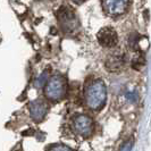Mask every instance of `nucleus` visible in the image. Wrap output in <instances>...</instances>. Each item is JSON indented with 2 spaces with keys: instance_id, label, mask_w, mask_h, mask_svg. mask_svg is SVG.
Instances as JSON below:
<instances>
[{
  "instance_id": "9d476101",
  "label": "nucleus",
  "mask_w": 151,
  "mask_h": 151,
  "mask_svg": "<svg viewBox=\"0 0 151 151\" xmlns=\"http://www.w3.org/2000/svg\"><path fill=\"white\" fill-rule=\"evenodd\" d=\"M50 150H70V148L69 147H66V145H52V147H50L49 148Z\"/></svg>"
},
{
  "instance_id": "f03ea898",
  "label": "nucleus",
  "mask_w": 151,
  "mask_h": 151,
  "mask_svg": "<svg viewBox=\"0 0 151 151\" xmlns=\"http://www.w3.org/2000/svg\"><path fill=\"white\" fill-rule=\"evenodd\" d=\"M45 97L51 101H58L65 97L66 93V81L59 75L49 78L45 89Z\"/></svg>"
},
{
  "instance_id": "20e7f679",
  "label": "nucleus",
  "mask_w": 151,
  "mask_h": 151,
  "mask_svg": "<svg viewBox=\"0 0 151 151\" xmlns=\"http://www.w3.org/2000/svg\"><path fill=\"white\" fill-rule=\"evenodd\" d=\"M58 21L61 27L66 32H72L78 26V19L75 12L67 7H61L58 12Z\"/></svg>"
},
{
  "instance_id": "f257e3e1",
  "label": "nucleus",
  "mask_w": 151,
  "mask_h": 151,
  "mask_svg": "<svg viewBox=\"0 0 151 151\" xmlns=\"http://www.w3.org/2000/svg\"><path fill=\"white\" fill-rule=\"evenodd\" d=\"M85 102L92 110H100L105 106L107 100V89L105 83L99 80H92L85 86L84 91Z\"/></svg>"
},
{
  "instance_id": "0eeeda50",
  "label": "nucleus",
  "mask_w": 151,
  "mask_h": 151,
  "mask_svg": "<svg viewBox=\"0 0 151 151\" xmlns=\"http://www.w3.org/2000/svg\"><path fill=\"white\" fill-rule=\"evenodd\" d=\"M48 111V106L45 100L41 98L33 100L30 104V113L31 117L34 122H41Z\"/></svg>"
},
{
  "instance_id": "7ed1b4c3",
  "label": "nucleus",
  "mask_w": 151,
  "mask_h": 151,
  "mask_svg": "<svg viewBox=\"0 0 151 151\" xmlns=\"http://www.w3.org/2000/svg\"><path fill=\"white\" fill-rule=\"evenodd\" d=\"M72 127L76 134L89 136L93 131V121L86 115H75L72 119Z\"/></svg>"
},
{
  "instance_id": "9b49d317",
  "label": "nucleus",
  "mask_w": 151,
  "mask_h": 151,
  "mask_svg": "<svg viewBox=\"0 0 151 151\" xmlns=\"http://www.w3.org/2000/svg\"><path fill=\"white\" fill-rule=\"evenodd\" d=\"M132 144H133L132 141H129V142H126V143L124 144L121 149L122 150H131V149H132Z\"/></svg>"
},
{
  "instance_id": "1a4fd4ad",
  "label": "nucleus",
  "mask_w": 151,
  "mask_h": 151,
  "mask_svg": "<svg viewBox=\"0 0 151 151\" xmlns=\"http://www.w3.org/2000/svg\"><path fill=\"white\" fill-rule=\"evenodd\" d=\"M47 78H48V74L45 73V74H41V75L39 76V78L35 81V85L38 86V88H42L43 86V84L47 82Z\"/></svg>"
},
{
  "instance_id": "423d86ee",
  "label": "nucleus",
  "mask_w": 151,
  "mask_h": 151,
  "mask_svg": "<svg viewBox=\"0 0 151 151\" xmlns=\"http://www.w3.org/2000/svg\"><path fill=\"white\" fill-rule=\"evenodd\" d=\"M97 38H98L99 43L106 48H113L117 45V41H118L116 31L110 27H105L99 31Z\"/></svg>"
},
{
  "instance_id": "6e6552de",
  "label": "nucleus",
  "mask_w": 151,
  "mask_h": 151,
  "mask_svg": "<svg viewBox=\"0 0 151 151\" xmlns=\"http://www.w3.org/2000/svg\"><path fill=\"white\" fill-rule=\"evenodd\" d=\"M125 59L122 55H113L108 58L106 63V67L109 69V72H117L124 67Z\"/></svg>"
},
{
  "instance_id": "f8f14e48",
  "label": "nucleus",
  "mask_w": 151,
  "mask_h": 151,
  "mask_svg": "<svg viewBox=\"0 0 151 151\" xmlns=\"http://www.w3.org/2000/svg\"><path fill=\"white\" fill-rule=\"evenodd\" d=\"M72 1H74V2H75V4H77V5H81V4L85 2L86 0H72Z\"/></svg>"
},
{
  "instance_id": "39448f33",
  "label": "nucleus",
  "mask_w": 151,
  "mask_h": 151,
  "mask_svg": "<svg viewBox=\"0 0 151 151\" xmlns=\"http://www.w3.org/2000/svg\"><path fill=\"white\" fill-rule=\"evenodd\" d=\"M129 1V0H102V8L108 15L119 16L127 9Z\"/></svg>"
}]
</instances>
